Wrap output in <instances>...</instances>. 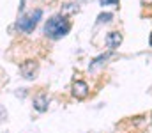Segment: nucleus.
Instances as JSON below:
<instances>
[{
	"label": "nucleus",
	"mask_w": 152,
	"mask_h": 133,
	"mask_svg": "<svg viewBox=\"0 0 152 133\" xmlns=\"http://www.w3.org/2000/svg\"><path fill=\"white\" fill-rule=\"evenodd\" d=\"M69 30H71V23H69V20H67L66 16H62V14L51 16V18L46 21V25H44V34H46L48 37H51V39H60V37H64L66 34H69Z\"/></svg>",
	"instance_id": "1"
},
{
	"label": "nucleus",
	"mask_w": 152,
	"mask_h": 133,
	"mask_svg": "<svg viewBox=\"0 0 152 133\" xmlns=\"http://www.w3.org/2000/svg\"><path fill=\"white\" fill-rule=\"evenodd\" d=\"M41 18H42V11H41V9H36V11H32L30 14L21 16V18L16 21V29L28 34V32H32V30L37 27V23H39Z\"/></svg>",
	"instance_id": "2"
},
{
	"label": "nucleus",
	"mask_w": 152,
	"mask_h": 133,
	"mask_svg": "<svg viewBox=\"0 0 152 133\" xmlns=\"http://www.w3.org/2000/svg\"><path fill=\"white\" fill-rule=\"evenodd\" d=\"M20 71H21V75H23L27 80H32V78H36V75H37V62H36V60H25V62L20 66Z\"/></svg>",
	"instance_id": "3"
},
{
	"label": "nucleus",
	"mask_w": 152,
	"mask_h": 133,
	"mask_svg": "<svg viewBox=\"0 0 152 133\" xmlns=\"http://www.w3.org/2000/svg\"><path fill=\"white\" fill-rule=\"evenodd\" d=\"M87 94H88V85L81 80H76L73 84V96L78 99H83V98H87Z\"/></svg>",
	"instance_id": "4"
},
{
	"label": "nucleus",
	"mask_w": 152,
	"mask_h": 133,
	"mask_svg": "<svg viewBox=\"0 0 152 133\" xmlns=\"http://www.w3.org/2000/svg\"><path fill=\"white\" fill-rule=\"evenodd\" d=\"M34 108L37 112H46L48 110V96L44 92H41L34 98Z\"/></svg>",
	"instance_id": "5"
},
{
	"label": "nucleus",
	"mask_w": 152,
	"mask_h": 133,
	"mask_svg": "<svg viewBox=\"0 0 152 133\" xmlns=\"http://www.w3.org/2000/svg\"><path fill=\"white\" fill-rule=\"evenodd\" d=\"M122 43V34H118V32H110L108 36H106V44H108V48H118V44Z\"/></svg>",
	"instance_id": "6"
},
{
	"label": "nucleus",
	"mask_w": 152,
	"mask_h": 133,
	"mask_svg": "<svg viewBox=\"0 0 152 133\" xmlns=\"http://www.w3.org/2000/svg\"><path fill=\"white\" fill-rule=\"evenodd\" d=\"M112 18H113V16H112L110 12H106V14H99V18H97V23H108Z\"/></svg>",
	"instance_id": "7"
},
{
	"label": "nucleus",
	"mask_w": 152,
	"mask_h": 133,
	"mask_svg": "<svg viewBox=\"0 0 152 133\" xmlns=\"http://www.w3.org/2000/svg\"><path fill=\"white\" fill-rule=\"evenodd\" d=\"M99 2H101V5H103V7H104V5H118V2H120V0H99Z\"/></svg>",
	"instance_id": "8"
},
{
	"label": "nucleus",
	"mask_w": 152,
	"mask_h": 133,
	"mask_svg": "<svg viewBox=\"0 0 152 133\" xmlns=\"http://www.w3.org/2000/svg\"><path fill=\"white\" fill-rule=\"evenodd\" d=\"M143 4H147V5H152V0H142Z\"/></svg>",
	"instance_id": "9"
},
{
	"label": "nucleus",
	"mask_w": 152,
	"mask_h": 133,
	"mask_svg": "<svg viewBox=\"0 0 152 133\" xmlns=\"http://www.w3.org/2000/svg\"><path fill=\"white\" fill-rule=\"evenodd\" d=\"M149 43H151V46H152V32H151V41H149Z\"/></svg>",
	"instance_id": "10"
}]
</instances>
